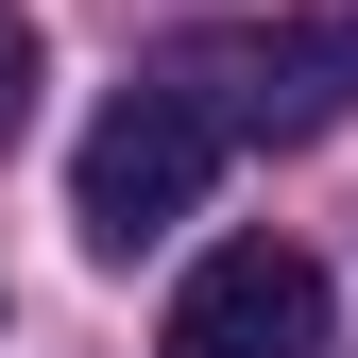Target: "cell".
<instances>
[{"label": "cell", "mask_w": 358, "mask_h": 358, "mask_svg": "<svg viewBox=\"0 0 358 358\" xmlns=\"http://www.w3.org/2000/svg\"><path fill=\"white\" fill-rule=\"evenodd\" d=\"M171 358H324V256L290 239H222L171 290Z\"/></svg>", "instance_id": "obj_3"}, {"label": "cell", "mask_w": 358, "mask_h": 358, "mask_svg": "<svg viewBox=\"0 0 358 358\" xmlns=\"http://www.w3.org/2000/svg\"><path fill=\"white\" fill-rule=\"evenodd\" d=\"M205 137H341L358 120V17H290V34H188L154 69Z\"/></svg>", "instance_id": "obj_1"}, {"label": "cell", "mask_w": 358, "mask_h": 358, "mask_svg": "<svg viewBox=\"0 0 358 358\" xmlns=\"http://www.w3.org/2000/svg\"><path fill=\"white\" fill-rule=\"evenodd\" d=\"M222 171V137L188 103H171V85H120L103 120H85V154H69V222L103 256H137V239H171V222H188V188Z\"/></svg>", "instance_id": "obj_2"}, {"label": "cell", "mask_w": 358, "mask_h": 358, "mask_svg": "<svg viewBox=\"0 0 358 358\" xmlns=\"http://www.w3.org/2000/svg\"><path fill=\"white\" fill-rule=\"evenodd\" d=\"M34 69H52V52H34V17H17V0H0V137H17V120H34Z\"/></svg>", "instance_id": "obj_4"}]
</instances>
